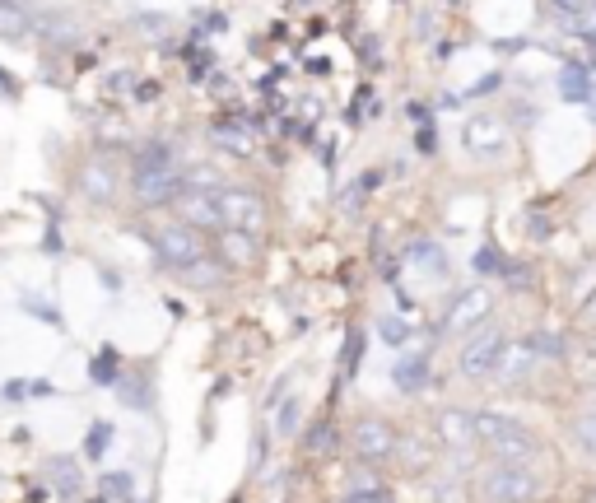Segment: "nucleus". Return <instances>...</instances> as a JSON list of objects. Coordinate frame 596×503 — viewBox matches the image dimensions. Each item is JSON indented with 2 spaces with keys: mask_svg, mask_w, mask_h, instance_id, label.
Instances as JSON below:
<instances>
[{
  "mask_svg": "<svg viewBox=\"0 0 596 503\" xmlns=\"http://www.w3.org/2000/svg\"><path fill=\"white\" fill-rule=\"evenodd\" d=\"M475 443H480L494 462L531 466L541 457V438L531 434L517 415H503V410H480V415H475Z\"/></svg>",
  "mask_w": 596,
  "mask_h": 503,
  "instance_id": "f257e3e1",
  "label": "nucleus"
},
{
  "mask_svg": "<svg viewBox=\"0 0 596 503\" xmlns=\"http://www.w3.org/2000/svg\"><path fill=\"white\" fill-rule=\"evenodd\" d=\"M541 494V480L522 462H489L471 476V503H531Z\"/></svg>",
  "mask_w": 596,
  "mask_h": 503,
  "instance_id": "f03ea898",
  "label": "nucleus"
},
{
  "mask_svg": "<svg viewBox=\"0 0 596 503\" xmlns=\"http://www.w3.org/2000/svg\"><path fill=\"white\" fill-rule=\"evenodd\" d=\"M503 350H508V336H503V327H494V322H480L475 331H466V345L457 350L461 378L466 382H489L494 373H499Z\"/></svg>",
  "mask_w": 596,
  "mask_h": 503,
  "instance_id": "7ed1b4c3",
  "label": "nucleus"
},
{
  "mask_svg": "<svg viewBox=\"0 0 596 503\" xmlns=\"http://www.w3.org/2000/svg\"><path fill=\"white\" fill-rule=\"evenodd\" d=\"M350 452L364 466L392 462L396 452H401V434H396V424L382 420V415H359L350 429Z\"/></svg>",
  "mask_w": 596,
  "mask_h": 503,
  "instance_id": "20e7f679",
  "label": "nucleus"
},
{
  "mask_svg": "<svg viewBox=\"0 0 596 503\" xmlns=\"http://www.w3.org/2000/svg\"><path fill=\"white\" fill-rule=\"evenodd\" d=\"M219 210H224V229H243L252 238L266 233V201L257 187H219Z\"/></svg>",
  "mask_w": 596,
  "mask_h": 503,
  "instance_id": "39448f33",
  "label": "nucleus"
},
{
  "mask_svg": "<svg viewBox=\"0 0 596 503\" xmlns=\"http://www.w3.org/2000/svg\"><path fill=\"white\" fill-rule=\"evenodd\" d=\"M154 238V252H159L163 266H173V271H182V266H191V261L205 257V238L201 229H191V224H159V229L149 233Z\"/></svg>",
  "mask_w": 596,
  "mask_h": 503,
  "instance_id": "423d86ee",
  "label": "nucleus"
},
{
  "mask_svg": "<svg viewBox=\"0 0 596 503\" xmlns=\"http://www.w3.org/2000/svg\"><path fill=\"white\" fill-rule=\"evenodd\" d=\"M489 308H494V299H489V289H485V285L457 289V294L447 299L443 317H438V327H443L447 336H466V331H475L480 322H485Z\"/></svg>",
  "mask_w": 596,
  "mask_h": 503,
  "instance_id": "0eeeda50",
  "label": "nucleus"
},
{
  "mask_svg": "<svg viewBox=\"0 0 596 503\" xmlns=\"http://www.w3.org/2000/svg\"><path fill=\"white\" fill-rule=\"evenodd\" d=\"M461 145L471 159H503L508 154V126H503V117L475 112L471 122L461 126Z\"/></svg>",
  "mask_w": 596,
  "mask_h": 503,
  "instance_id": "6e6552de",
  "label": "nucleus"
},
{
  "mask_svg": "<svg viewBox=\"0 0 596 503\" xmlns=\"http://www.w3.org/2000/svg\"><path fill=\"white\" fill-rule=\"evenodd\" d=\"M177 215H182V224H191V229H224V210H219V191H201V187H182V196H177Z\"/></svg>",
  "mask_w": 596,
  "mask_h": 503,
  "instance_id": "1a4fd4ad",
  "label": "nucleus"
},
{
  "mask_svg": "<svg viewBox=\"0 0 596 503\" xmlns=\"http://www.w3.org/2000/svg\"><path fill=\"white\" fill-rule=\"evenodd\" d=\"M131 196L140 205H168L182 196V168H163V173H131Z\"/></svg>",
  "mask_w": 596,
  "mask_h": 503,
  "instance_id": "9d476101",
  "label": "nucleus"
},
{
  "mask_svg": "<svg viewBox=\"0 0 596 503\" xmlns=\"http://www.w3.org/2000/svg\"><path fill=\"white\" fill-rule=\"evenodd\" d=\"M75 187H80V196L89 205L117 201V168H112L108 159H89V164L80 168V177H75Z\"/></svg>",
  "mask_w": 596,
  "mask_h": 503,
  "instance_id": "9b49d317",
  "label": "nucleus"
},
{
  "mask_svg": "<svg viewBox=\"0 0 596 503\" xmlns=\"http://www.w3.org/2000/svg\"><path fill=\"white\" fill-rule=\"evenodd\" d=\"M392 382H396V392H424V387L434 382V354L424 350V345L401 354L392 364Z\"/></svg>",
  "mask_w": 596,
  "mask_h": 503,
  "instance_id": "f8f14e48",
  "label": "nucleus"
},
{
  "mask_svg": "<svg viewBox=\"0 0 596 503\" xmlns=\"http://www.w3.org/2000/svg\"><path fill=\"white\" fill-rule=\"evenodd\" d=\"M438 438H443L452 452H466V448H475V415L471 410H461V406H447V410H438Z\"/></svg>",
  "mask_w": 596,
  "mask_h": 503,
  "instance_id": "ddd939ff",
  "label": "nucleus"
},
{
  "mask_svg": "<svg viewBox=\"0 0 596 503\" xmlns=\"http://www.w3.org/2000/svg\"><path fill=\"white\" fill-rule=\"evenodd\" d=\"M401 257H406L410 271L429 275V280H443V275H447V252L434 243V238H410Z\"/></svg>",
  "mask_w": 596,
  "mask_h": 503,
  "instance_id": "4468645a",
  "label": "nucleus"
},
{
  "mask_svg": "<svg viewBox=\"0 0 596 503\" xmlns=\"http://www.w3.org/2000/svg\"><path fill=\"white\" fill-rule=\"evenodd\" d=\"M555 89H559V98H564V103H587V98H592V89H596V70L583 66V61H564V66H559Z\"/></svg>",
  "mask_w": 596,
  "mask_h": 503,
  "instance_id": "2eb2a0df",
  "label": "nucleus"
},
{
  "mask_svg": "<svg viewBox=\"0 0 596 503\" xmlns=\"http://www.w3.org/2000/svg\"><path fill=\"white\" fill-rule=\"evenodd\" d=\"M257 252H261V238H252V233H243V229H224V233H219V261H224L229 271L252 266Z\"/></svg>",
  "mask_w": 596,
  "mask_h": 503,
  "instance_id": "dca6fc26",
  "label": "nucleus"
},
{
  "mask_svg": "<svg viewBox=\"0 0 596 503\" xmlns=\"http://www.w3.org/2000/svg\"><path fill=\"white\" fill-rule=\"evenodd\" d=\"M541 364V359H536V350H531L527 340H508V350H503V359H499V373H494V378L499 382H508V387H513V382H522L531 373V368Z\"/></svg>",
  "mask_w": 596,
  "mask_h": 503,
  "instance_id": "f3484780",
  "label": "nucleus"
},
{
  "mask_svg": "<svg viewBox=\"0 0 596 503\" xmlns=\"http://www.w3.org/2000/svg\"><path fill=\"white\" fill-rule=\"evenodd\" d=\"M163 168H182L177 164V145L173 140H145V145L136 150L131 173H163Z\"/></svg>",
  "mask_w": 596,
  "mask_h": 503,
  "instance_id": "a211bd4d",
  "label": "nucleus"
},
{
  "mask_svg": "<svg viewBox=\"0 0 596 503\" xmlns=\"http://www.w3.org/2000/svg\"><path fill=\"white\" fill-rule=\"evenodd\" d=\"M210 140H215L224 154H233V159H247V154H252V131H247L243 122H215L210 126Z\"/></svg>",
  "mask_w": 596,
  "mask_h": 503,
  "instance_id": "6ab92c4d",
  "label": "nucleus"
},
{
  "mask_svg": "<svg viewBox=\"0 0 596 503\" xmlns=\"http://www.w3.org/2000/svg\"><path fill=\"white\" fill-rule=\"evenodd\" d=\"M47 476H52V485H56L61 499H75V494L84 490V476H80V466H75V457H52Z\"/></svg>",
  "mask_w": 596,
  "mask_h": 503,
  "instance_id": "aec40b11",
  "label": "nucleus"
},
{
  "mask_svg": "<svg viewBox=\"0 0 596 503\" xmlns=\"http://www.w3.org/2000/svg\"><path fill=\"white\" fill-rule=\"evenodd\" d=\"M224 271H229V266H224V261H210V257H201V261H191V266H182V280H187L191 289H215L219 280H224Z\"/></svg>",
  "mask_w": 596,
  "mask_h": 503,
  "instance_id": "412c9836",
  "label": "nucleus"
},
{
  "mask_svg": "<svg viewBox=\"0 0 596 503\" xmlns=\"http://www.w3.org/2000/svg\"><path fill=\"white\" fill-rule=\"evenodd\" d=\"M373 331H378V340H382V345H392V350H401V345H410V317L382 313L378 322H373Z\"/></svg>",
  "mask_w": 596,
  "mask_h": 503,
  "instance_id": "4be33fe9",
  "label": "nucleus"
},
{
  "mask_svg": "<svg viewBox=\"0 0 596 503\" xmlns=\"http://www.w3.org/2000/svg\"><path fill=\"white\" fill-rule=\"evenodd\" d=\"M527 345L536 350V359H569V340L555 336V331H531Z\"/></svg>",
  "mask_w": 596,
  "mask_h": 503,
  "instance_id": "5701e85b",
  "label": "nucleus"
},
{
  "mask_svg": "<svg viewBox=\"0 0 596 503\" xmlns=\"http://www.w3.org/2000/svg\"><path fill=\"white\" fill-rule=\"evenodd\" d=\"M471 266H475V275H480V280H499V275L508 271V261H503V252H499V247H494V243H485V247H480V252H475V261H471Z\"/></svg>",
  "mask_w": 596,
  "mask_h": 503,
  "instance_id": "b1692460",
  "label": "nucleus"
},
{
  "mask_svg": "<svg viewBox=\"0 0 596 503\" xmlns=\"http://www.w3.org/2000/svg\"><path fill=\"white\" fill-rule=\"evenodd\" d=\"M182 187H201V191H219L224 187V173L210 164H196V168H182Z\"/></svg>",
  "mask_w": 596,
  "mask_h": 503,
  "instance_id": "393cba45",
  "label": "nucleus"
},
{
  "mask_svg": "<svg viewBox=\"0 0 596 503\" xmlns=\"http://www.w3.org/2000/svg\"><path fill=\"white\" fill-rule=\"evenodd\" d=\"M117 396H122L126 406H136V410H145L149 401H154V392H149L145 378H117Z\"/></svg>",
  "mask_w": 596,
  "mask_h": 503,
  "instance_id": "a878e982",
  "label": "nucleus"
},
{
  "mask_svg": "<svg viewBox=\"0 0 596 503\" xmlns=\"http://www.w3.org/2000/svg\"><path fill=\"white\" fill-rule=\"evenodd\" d=\"M298 420H303V401H298V396H285V401H280V420H275V434H280V438H294V434H298Z\"/></svg>",
  "mask_w": 596,
  "mask_h": 503,
  "instance_id": "bb28decb",
  "label": "nucleus"
},
{
  "mask_svg": "<svg viewBox=\"0 0 596 503\" xmlns=\"http://www.w3.org/2000/svg\"><path fill=\"white\" fill-rule=\"evenodd\" d=\"M368 187H373V177H359V182H350V187L340 191V215H359V210H364Z\"/></svg>",
  "mask_w": 596,
  "mask_h": 503,
  "instance_id": "cd10ccee",
  "label": "nucleus"
},
{
  "mask_svg": "<svg viewBox=\"0 0 596 503\" xmlns=\"http://www.w3.org/2000/svg\"><path fill=\"white\" fill-rule=\"evenodd\" d=\"M89 378H94L98 387H117V354H112V350L98 354L94 364H89Z\"/></svg>",
  "mask_w": 596,
  "mask_h": 503,
  "instance_id": "c85d7f7f",
  "label": "nucleus"
},
{
  "mask_svg": "<svg viewBox=\"0 0 596 503\" xmlns=\"http://www.w3.org/2000/svg\"><path fill=\"white\" fill-rule=\"evenodd\" d=\"M578 443L587 448V457H596V410L578 415Z\"/></svg>",
  "mask_w": 596,
  "mask_h": 503,
  "instance_id": "c756f323",
  "label": "nucleus"
},
{
  "mask_svg": "<svg viewBox=\"0 0 596 503\" xmlns=\"http://www.w3.org/2000/svg\"><path fill=\"white\" fill-rule=\"evenodd\" d=\"M326 443H331V424H317V429H312V434H308V457H312V462H322V457H326Z\"/></svg>",
  "mask_w": 596,
  "mask_h": 503,
  "instance_id": "7c9ffc66",
  "label": "nucleus"
},
{
  "mask_svg": "<svg viewBox=\"0 0 596 503\" xmlns=\"http://www.w3.org/2000/svg\"><path fill=\"white\" fill-rule=\"evenodd\" d=\"M0 33H5V38H24L28 33V19L19 10H0Z\"/></svg>",
  "mask_w": 596,
  "mask_h": 503,
  "instance_id": "2f4dec72",
  "label": "nucleus"
},
{
  "mask_svg": "<svg viewBox=\"0 0 596 503\" xmlns=\"http://www.w3.org/2000/svg\"><path fill=\"white\" fill-rule=\"evenodd\" d=\"M103 490H108L112 499H126V494L136 490V480L126 476V471H112V476H103Z\"/></svg>",
  "mask_w": 596,
  "mask_h": 503,
  "instance_id": "473e14b6",
  "label": "nucleus"
},
{
  "mask_svg": "<svg viewBox=\"0 0 596 503\" xmlns=\"http://www.w3.org/2000/svg\"><path fill=\"white\" fill-rule=\"evenodd\" d=\"M108 438H112L108 424H94V429H89V438H84V452H89V457H103V448H108Z\"/></svg>",
  "mask_w": 596,
  "mask_h": 503,
  "instance_id": "72a5a7b5",
  "label": "nucleus"
},
{
  "mask_svg": "<svg viewBox=\"0 0 596 503\" xmlns=\"http://www.w3.org/2000/svg\"><path fill=\"white\" fill-rule=\"evenodd\" d=\"M545 5H550L555 19H569V14H587V10H592V0H545Z\"/></svg>",
  "mask_w": 596,
  "mask_h": 503,
  "instance_id": "f704fd0d",
  "label": "nucleus"
},
{
  "mask_svg": "<svg viewBox=\"0 0 596 503\" xmlns=\"http://www.w3.org/2000/svg\"><path fill=\"white\" fill-rule=\"evenodd\" d=\"M340 503H387V490H382V485L378 490H350Z\"/></svg>",
  "mask_w": 596,
  "mask_h": 503,
  "instance_id": "c9c22d12",
  "label": "nucleus"
},
{
  "mask_svg": "<svg viewBox=\"0 0 596 503\" xmlns=\"http://www.w3.org/2000/svg\"><path fill=\"white\" fill-rule=\"evenodd\" d=\"M359 354H364V336L354 331L350 345H345V373H354V368H359Z\"/></svg>",
  "mask_w": 596,
  "mask_h": 503,
  "instance_id": "e433bc0d",
  "label": "nucleus"
},
{
  "mask_svg": "<svg viewBox=\"0 0 596 503\" xmlns=\"http://www.w3.org/2000/svg\"><path fill=\"white\" fill-rule=\"evenodd\" d=\"M499 75H485V80H480V84H475V94H494V89H499Z\"/></svg>",
  "mask_w": 596,
  "mask_h": 503,
  "instance_id": "4c0bfd02",
  "label": "nucleus"
},
{
  "mask_svg": "<svg viewBox=\"0 0 596 503\" xmlns=\"http://www.w3.org/2000/svg\"><path fill=\"white\" fill-rule=\"evenodd\" d=\"M583 317H587V322H592V327H596V294L583 303Z\"/></svg>",
  "mask_w": 596,
  "mask_h": 503,
  "instance_id": "58836bf2",
  "label": "nucleus"
},
{
  "mask_svg": "<svg viewBox=\"0 0 596 503\" xmlns=\"http://www.w3.org/2000/svg\"><path fill=\"white\" fill-rule=\"evenodd\" d=\"M0 89H5V94H10V89H14V80H10V70H0Z\"/></svg>",
  "mask_w": 596,
  "mask_h": 503,
  "instance_id": "ea45409f",
  "label": "nucleus"
},
{
  "mask_svg": "<svg viewBox=\"0 0 596 503\" xmlns=\"http://www.w3.org/2000/svg\"><path fill=\"white\" fill-rule=\"evenodd\" d=\"M583 503H596V490H592V494H587V499H583Z\"/></svg>",
  "mask_w": 596,
  "mask_h": 503,
  "instance_id": "a19ab883",
  "label": "nucleus"
},
{
  "mask_svg": "<svg viewBox=\"0 0 596 503\" xmlns=\"http://www.w3.org/2000/svg\"><path fill=\"white\" fill-rule=\"evenodd\" d=\"M592 359H596V340H592Z\"/></svg>",
  "mask_w": 596,
  "mask_h": 503,
  "instance_id": "79ce46f5",
  "label": "nucleus"
},
{
  "mask_svg": "<svg viewBox=\"0 0 596 503\" xmlns=\"http://www.w3.org/2000/svg\"><path fill=\"white\" fill-rule=\"evenodd\" d=\"M592 14H596V10H592Z\"/></svg>",
  "mask_w": 596,
  "mask_h": 503,
  "instance_id": "37998d69",
  "label": "nucleus"
}]
</instances>
